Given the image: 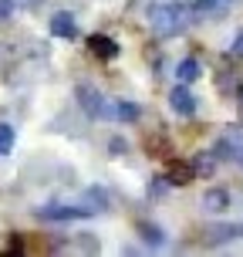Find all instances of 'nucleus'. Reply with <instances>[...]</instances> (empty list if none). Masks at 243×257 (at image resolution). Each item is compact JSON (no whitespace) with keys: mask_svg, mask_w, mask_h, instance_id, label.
I'll return each instance as SVG.
<instances>
[{"mask_svg":"<svg viewBox=\"0 0 243 257\" xmlns=\"http://www.w3.org/2000/svg\"><path fill=\"white\" fill-rule=\"evenodd\" d=\"M196 21V11L192 4H152L149 7V27H152L159 38H176L186 27Z\"/></svg>","mask_w":243,"mask_h":257,"instance_id":"nucleus-1","label":"nucleus"},{"mask_svg":"<svg viewBox=\"0 0 243 257\" xmlns=\"http://www.w3.org/2000/svg\"><path fill=\"white\" fill-rule=\"evenodd\" d=\"M75 98L81 102L85 115H91V118H115V102H108L95 85H78Z\"/></svg>","mask_w":243,"mask_h":257,"instance_id":"nucleus-2","label":"nucleus"},{"mask_svg":"<svg viewBox=\"0 0 243 257\" xmlns=\"http://www.w3.org/2000/svg\"><path fill=\"white\" fill-rule=\"evenodd\" d=\"M41 220H51V223H68V220H88L95 217L91 206H41L38 210Z\"/></svg>","mask_w":243,"mask_h":257,"instance_id":"nucleus-3","label":"nucleus"},{"mask_svg":"<svg viewBox=\"0 0 243 257\" xmlns=\"http://www.w3.org/2000/svg\"><path fill=\"white\" fill-rule=\"evenodd\" d=\"M213 153H216V159H233V163L243 166V132L240 128H230L226 136H219Z\"/></svg>","mask_w":243,"mask_h":257,"instance_id":"nucleus-4","label":"nucleus"},{"mask_svg":"<svg viewBox=\"0 0 243 257\" xmlns=\"http://www.w3.org/2000/svg\"><path fill=\"white\" fill-rule=\"evenodd\" d=\"M169 105H172V112H176V115H182V118L196 115V98H192V91L186 88L182 81L172 88V95H169Z\"/></svg>","mask_w":243,"mask_h":257,"instance_id":"nucleus-5","label":"nucleus"},{"mask_svg":"<svg viewBox=\"0 0 243 257\" xmlns=\"http://www.w3.org/2000/svg\"><path fill=\"white\" fill-rule=\"evenodd\" d=\"M166 176H169V183H172V186H189L199 173H196V166H192V163H186V159H172V163L166 166Z\"/></svg>","mask_w":243,"mask_h":257,"instance_id":"nucleus-6","label":"nucleus"},{"mask_svg":"<svg viewBox=\"0 0 243 257\" xmlns=\"http://www.w3.org/2000/svg\"><path fill=\"white\" fill-rule=\"evenodd\" d=\"M88 51L98 58V61H112L118 58V41L108 38V34H91L88 38Z\"/></svg>","mask_w":243,"mask_h":257,"instance_id":"nucleus-7","label":"nucleus"},{"mask_svg":"<svg viewBox=\"0 0 243 257\" xmlns=\"http://www.w3.org/2000/svg\"><path fill=\"white\" fill-rule=\"evenodd\" d=\"M209 244H226V240H243V223H213L206 230Z\"/></svg>","mask_w":243,"mask_h":257,"instance_id":"nucleus-8","label":"nucleus"},{"mask_svg":"<svg viewBox=\"0 0 243 257\" xmlns=\"http://www.w3.org/2000/svg\"><path fill=\"white\" fill-rule=\"evenodd\" d=\"M51 34L54 38H64V41H71L78 34V24H75V17H71V14L68 11H58L51 17Z\"/></svg>","mask_w":243,"mask_h":257,"instance_id":"nucleus-9","label":"nucleus"},{"mask_svg":"<svg viewBox=\"0 0 243 257\" xmlns=\"http://www.w3.org/2000/svg\"><path fill=\"white\" fill-rule=\"evenodd\" d=\"M203 210H209V213H223V210H230V193L226 190H206L203 193Z\"/></svg>","mask_w":243,"mask_h":257,"instance_id":"nucleus-10","label":"nucleus"},{"mask_svg":"<svg viewBox=\"0 0 243 257\" xmlns=\"http://www.w3.org/2000/svg\"><path fill=\"white\" fill-rule=\"evenodd\" d=\"M192 11H196V21L223 17L226 14V0H192Z\"/></svg>","mask_w":243,"mask_h":257,"instance_id":"nucleus-11","label":"nucleus"},{"mask_svg":"<svg viewBox=\"0 0 243 257\" xmlns=\"http://www.w3.org/2000/svg\"><path fill=\"white\" fill-rule=\"evenodd\" d=\"M135 230L142 233V240H145L149 247H162V244H166L162 227H155V223H149V220H139V223H135Z\"/></svg>","mask_w":243,"mask_h":257,"instance_id":"nucleus-12","label":"nucleus"},{"mask_svg":"<svg viewBox=\"0 0 243 257\" xmlns=\"http://www.w3.org/2000/svg\"><path fill=\"white\" fill-rule=\"evenodd\" d=\"M176 78H179L182 85H192V81L199 78V61H196V58H182V61L176 64Z\"/></svg>","mask_w":243,"mask_h":257,"instance_id":"nucleus-13","label":"nucleus"},{"mask_svg":"<svg viewBox=\"0 0 243 257\" xmlns=\"http://www.w3.org/2000/svg\"><path fill=\"white\" fill-rule=\"evenodd\" d=\"M85 203H88L95 213H102V210H108V193H105L102 186H91V190H85Z\"/></svg>","mask_w":243,"mask_h":257,"instance_id":"nucleus-14","label":"nucleus"},{"mask_svg":"<svg viewBox=\"0 0 243 257\" xmlns=\"http://www.w3.org/2000/svg\"><path fill=\"white\" fill-rule=\"evenodd\" d=\"M216 153H199L196 159H192V166H196V173L199 176H213V169H216V159H213Z\"/></svg>","mask_w":243,"mask_h":257,"instance_id":"nucleus-15","label":"nucleus"},{"mask_svg":"<svg viewBox=\"0 0 243 257\" xmlns=\"http://www.w3.org/2000/svg\"><path fill=\"white\" fill-rule=\"evenodd\" d=\"M142 112L135 102H115V118H122V122H135Z\"/></svg>","mask_w":243,"mask_h":257,"instance_id":"nucleus-16","label":"nucleus"},{"mask_svg":"<svg viewBox=\"0 0 243 257\" xmlns=\"http://www.w3.org/2000/svg\"><path fill=\"white\" fill-rule=\"evenodd\" d=\"M169 186H172V183H169L166 173H162V176H152V180H149V196H166Z\"/></svg>","mask_w":243,"mask_h":257,"instance_id":"nucleus-17","label":"nucleus"},{"mask_svg":"<svg viewBox=\"0 0 243 257\" xmlns=\"http://www.w3.org/2000/svg\"><path fill=\"white\" fill-rule=\"evenodd\" d=\"M14 149V128L7 122H0V156H7Z\"/></svg>","mask_w":243,"mask_h":257,"instance_id":"nucleus-18","label":"nucleus"},{"mask_svg":"<svg viewBox=\"0 0 243 257\" xmlns=\"http://www.w3.org/2000/svg\"><path fill=\"white\" fill-rule=\"evenodd\" d=\"M230 54L236 58V61H243V31L233 38V44H230Z\"/></svg>","mask_w":243,"mask_h":257,"instance_id":"nucleus-19","label":"nucleus"},{"mask_svg":"<svg viewBox=\"0 0 243 257\" xmlns=\"http://www.w3.org/2000/svg\"><path fill=\"white\" fill-rule=\"evenodd\" d=\"M108 149H112V156H122L128 149V142L122 139V136H115V139H112V146H108Z\"/></svg>","mask_w":243,"mask_h":257,"instance_id":"nucleus-20","label":"nucleus"},{"mask_svg":"<svg viewBox=\"0 0 243 257\" xmlns=\"http://www.w3.org/2000/svg\"><path fill=\"white\" fill-rule=\"evenodd\" d=\"M14 14V0H0V21H7Z\"/></svg>","mask_w":243,"mask_h":257,"instance_id":"nucleus-21","label":"nucleus"},{"mask_svg":"<svg viewBox=\"0 0 243 257\" xmlns=\"http://www.w3.org/2000/svg\"><path fill=\"white\" fill-rule=\"evenodd\" d=\"M21 247H24V244H21V237H11V244L4 247V254H21Z\"/></svg>","mask_w":243,"mask_h":257,"instance_id":"nucleus-22","label":"nucleus"},{"mask_svg":"<svg viewBox=\"0 0 243 257\" xmlns=\"http://www.w3.org/2000/svg\"><path fill=\"white\" fill-rule=\"evenodd\" d=\"M21 4H27V7H34V4H41V0H21Z\"/></svg>","mask_w":243,"mask_h":257,"instance_id":"nucleus-23","label":"nucleus"},{"mask_svg":"<svg viewBox=\"0 0 243 257\" xmlns=\"http://www.w3.org/2000/svg\"><path fill=\"white\" fill-rule=\"evenodd\" d=\"M236 95H240V105H243V85H240V91H236Z\"/></svg>","mask_w":243,"mask_h":257,"instance_id":"nucleus-24","label":"nucleus"},{"mask_svg":"<svg viewBox=\"0 0 243 257\" xmlns=\"http://www.w3.org/2000/svg\"><path fill=\"white\" fill-rule=\"evenodd\" d=\"M226 4H230V0H226Z\"/></svg>","mask_w":243,"mask_h":257,"instance_id":"nucleus-25","label":"nucleus"}]
</instances>
